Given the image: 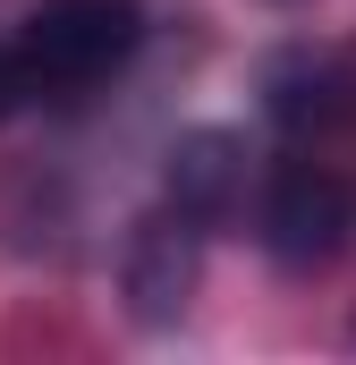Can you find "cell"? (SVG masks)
I'll list each match as a JSON object with an SVG mask.
<instances>
[{
    "label": "cell",
    "mask_w": 356,
    "mask_h": 365,
    "mask_svg": "<svg viewBox=\"0 0 356 365\" xmlns=\"http://www.w3.org/2000/svg\"><path fill=\"white\" fill-rule=\"evenodd\" d=\"M195 272H204V221L195 212H145L136 238H127V306L136 323H178L187 297H195Z\"/></svg>",
    "instance_id": "obj_3"
},
{
    "label": "cell",
    "mask_w": 356,
    "mask_h": 365,
    "mask_svg": "<svg viewBox=\"0 0 356 365\" xmlns=\"http://www.w3.org/2000/svg\"><path fill=\"white\" fill-rule=\"evenodd\" d=\"M136 43H145L136 0H43L9 51H17V86H26V93L77 102V93L110 86V77L127 68Z\"/></svg>",
    "instance_id": "obj_1"
},
{
    "label": "cell",
    "mask_w": 356,
    "mask_h": 365,
    "mask_svg": "<svg viewBox=\"0 0 356 365\" xmlns=\"http://www.w3.org/2000/svg\"><path fill=\"white\" fill-rule=\"evenodd\" d=\"M170 204L178 212H195L204 230L238 204V187H246V153H238V136L229 128H195V136H178L170 145Z\"/></svg>",
    "instance_id": "obj_5"
},
{
    "label": "cell",
    "mask_w": 356,
    "mask_h": 365,
    "mask_svg": "<svg viewBox=\"0 0 356 365\" xmlns=\"http://www.w3.org/2000/svg\"><path fill=\"white\" fill-rule=\"evenodd\" d=\"M356 230V195L331 170H314V162H288L280 179L263 187V247L288 264V272H314V264H331L340 247H348Z\"/></svg>",
    "instance_id": "obj_2"
},
{
    "label": "cell",
    "mask_w": 356,
    "mask_h": 365,
    "mask_svg": "<svg viewBox=\"0 0 356 365\" xmlns=\"http://www.w3.org/2000/svg\"><path fill=\"white\" fill-rule=\"evenodd\" d=\"M17 102H26V86H17V51H9V43H0V119H9V110H17Z\"/></svg>",
    "instance_id": "obj_6"
},
{
    "label": "cell",
    "mask_w": 356,
    "mask_h": 365,
    "mask_svg": "<svg viewBox=\"0 0 356 365\" xmlns=\"http://www.w3.org/2000/svg\"><path fill=\"white\" fill-rule=\"evenodd\" d=\"M263 110L288 136H323V128L356 119V68L340 51H280L263 68Z\"/></svg>",
    "instance_id": "obj_4"
}]
</instances>
